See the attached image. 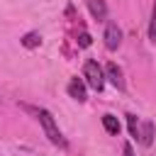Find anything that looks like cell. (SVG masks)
I'll return each mask as SVG.
<instances>
[{
    "label": "cell",
    "instance_id": "6da1fadb",
    "mask_svg": "<svg viewBox=\"0 0 156 156\" xmlns=\"http://www.w3.org/2000/svg\"><path fill=\"white\" fill-rule=\"evenodd\" d=\"M24 107H27V105H24ZM27 110H32V107H27ZM32 112L37 115V119H39V124H41V129H44L46 139H49L51 144H56V146L66 149L68 144H66V139H63V134H61V129H58V124H56L54 115H51L49 110H44V107H37V110H32Z\"/></svg>",
    "mask_w": 156,
    "mask_h": 156
},
{
    "label": "cell",
    "instance_id": "7a4b0ae2",
    "mask_svg": "<svg viewBox=\"0 0 156 156\" xmlns=\"http://www.w3.org/2000/svg\"><path fill=\"white\" fill-rule=\"evenodd\" d=\"M83 78H85V85H90V88L98 90V93L105 88V71L100 68V63H98L95 58L85 61V66H83Z\"/></svg>",
    "mask_w": 156,
    "mask_h": 156
},
{
    "label": "cell",
    "instance_id": "3957f363",
    "mask_svg": "<svg viewBox=\"0 0 156 156\" xmlns=\"http://www.w3.org/2000/svg\"><path fill=\"white\" fill-rule=\"evenodd\" d=\"M102 39H105V46H107L110 51H115V49L122 44V29L117 27V22H107Z\"/></svg>",
    "mask_w": 156,
    "mask_h": 156
},
{
    "label": "cell",
    "instance_id": "277c9868",
    "mask_svg": "<svg viewBox=\"0 0 156 156\" xmlns=\"http://www.w3.org/2000/svg\"><path fill=\"white\" fill-rule=\"evenodd\" d=\"M105 78L117 88V90H124V78H122V68L117 63H107L105 66Z\"/></svg>",
    "mask_w": 156,
    "mask_h": 156
},
{
    "label": "cell",
    "instance_id": "5b68a950",
    "mask_svg": "<svg viewBox=\"0 0 156 156\" xmlns=\"http://www.w3.org/2000/svg\"><path fill=\"white\" fill-rule=\"evenodd\" d=\"M66 90H68V95H71L73 100L85 102V80H80V78H71L68 85H66Z\"/></svg>",
    "mask_w": 156,
    "mask_h": 156
},
{
    "label": "cell",
    "instance_id": "8992f818",
    "mask_svg": "<svg viewBox=\"0 0 156 156\" xmlns=\"http://www.w3.org/2000/svg\"><path fill=\"white\" fill-rule=\"evenodd\" d=\"M141 146H151L154 144V122H141L139 124V139Z\"/></svg>",
    "mask_w": 156,
    "mask_h": 156
},
{
    "label": "cell",
    "instance_id": "52a82bcc",
    "mask_svg": "<svg viewBox=\"0 0 156 156\" xmlns=\"http://www.w3.org/2000/svg\"><path fill=\"white\" fill-rule=\"evenodd\" d=\"M88 10H90V15H93L95 20H105V17H107V5H105V0H88Z\"/></svg>",
    "mask_w": 156,
    "mask_h": 156
},
{
    "label": "cell",
    "instance_id": "ba28073f",
    "mask_svg": "<svg viewBox=\"0 0 156 156\" xmlns=\"http://www.w3.org/2000/svg\"><path fill=\"white\" fill-rule=\"evenodd\" d=\"M102 127H105V132L112 134V136L119 134V122H117L115 115H102Z\"/></svg>",
    "mask_w": 156,
    "mask_h": 156
},
{
    "label": "cell",
    "instance_id": "9c48e42d",
    "mask_svg": "<svg viewBox=\"0 0 156 156\" xmlns=\"http://www.w3.org/2000/svg\"><path fill=\"white\" fill-rule=\"evenodd\" d=\"M20 41H22V46H27V49H37V46L41 44V34H39V32H27Z\"/></svg>",
    "mask_w": 156,
    "mask_h": 156
},
{
    "label": "cell",
    "instance_id": "30bf717a",
    "mask_svg": "<svg viewBox=\"0 0 156 156\" xmlns=\"http://www.w3.org/2000/svg\"><path fill=\"white\" fill-rule=\"evenodd\" d=\"M127 127H129V134L134 139H139V119L134 115H127Z\"/></svg>",
    "mask_w": 156,
    "mask_h": 156
},
{
    "label": "cell",
    "instance_id": "8fae6325",
    "mask_svg": "<svg viewBox=\"0 0 156 156\" xmlns=\"http://www.w3.org/2000/svg\"><path fill=\"white\" fill-rule=\"evenodd\" d=\"M149 39L156 44V0H154V7H151V22H149Z\"/></svg>",
    "mask_w": 156,
    "mask_h": 156
},
{
    "label": "cell",
    "instance_id": "7c38bea8",
    "mask_svg": "<svg viewBox=\"0 0 156 156\" xmlns=\"http://www.w3.org/2000/svg\"><path fill=\"white\" fill-rule=\"evenodd\" d=\"M78 46H90V34H88V32H80V37H78Z\"/></svg>",
    "mask_w": 156,
    "mask_h": 156
},
{
    "label": "cell",
    "instance_id": "4fadbf2b",
    "mask_svg": "<svg viewBox=\"0 0 156 156\" xmlns=\"http://www.w3.org/2000/svg\"><path fill=\"white\" fill-rule=\"evenodd\" d=\"M122 154H124V156H134V151H132V144H129V141L122 146Z\"/></svg>",
    "mask_w": 156,
    "mask_h": 156
}]
</instances>
